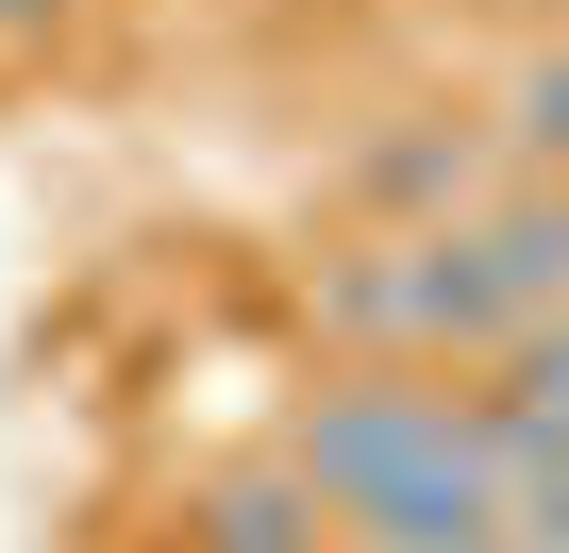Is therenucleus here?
Instances as JSON below:
<instances>
[{"label": "nucleus", "instance_id": "f257e3e1", "mask_svg": "<svg viewBox=\"0 0 569 553\" xmlns=\"http://www.w3.org/2000/svg\"><path fill=\"white\" fill-rule=\"evenodd\" d=\"M319 336L336 353H402V369H452V353H502V286H486V251L469 218L436 235H369V251H319Z\"/></svg>", "mask_w": 569, "mask_h": 553}, {"label": "nucleus", "instance_id": "f03ea898", "mask_svg": "<svg viewBox=\"0 0 569 553\" xmlns=\"http://www.w3.org/2000/svg\"><path fill=\"white\" fill-rule=\"evenodd\" d=\"M486 185H502V135L452 118V101H419V118H386V135L336 151V201H352L369 235H436V218H469Z\"/></svg>", "mask_w": 569, "mask_h": 553}, {"label": "nucleus", "instance_id": "7ed1b4c3", "mask_svg": "<svg viewBox=\"0 0 569 553\" xmlns=\"http://www.w3.org/2000/svg\"><path fill=\"white\" fill-rule=\"evenodd\" d=\"M469 251H486V286H502V319H569V185L502 168V185L469 201Z\"/></svg>", "mask_w": 569, "mask_h": 553}, {"label": "nucleus", "instance_id": "20e7f679", "mask_svg": "<svg viewBox=\"0 0 569 553\" xmlns=\"http://www.w3.org/2000/svg\"><path fill=\"white\" fill-rule=\"evenodd\" d=\"M184 553H336V520H319V486L302 470H218V486H184Z\"/></svg>", "mask_w": 569, "mask_h": 553}, {"label": "nucleus", "instance_id": "39448f33", "mask_svg": "<svg viewBox=\"0 0 569 553\" xmlns=\"http://www.w3.org/2000/svg\"><path fill=\"white\" fill-rule=\"evenodd\" d=\"M486 135H502V168H536V185H569V34H536V51L502 68V101H486Z\"/></svg>", "mask_w": 569, "mask_h": 553}, {"label": "nucleus", "instance_id": "423d86ee", "mask_svg": "<svg viewBox=\"0 0 569 553\" xmlns=\"http://www.w3.org/2000/svg\"><path fill=\"white\" fill-rule=\"evenodd\" d=\"M486 403H502V419H536V436H569V319H519Z\"/></svg>", "mask_w": 569, "mask_h": 553}, {"label": "nucleus", "instance_id": "0eeeda50", "mask_svg": "<svg viewBox=\"0 0 569 553\" xmlns=\"http://www.w3.org/2000/svg\"><path fill=\"white\" fill-rule=\"evenodd\" d=\"M68 18H84V0H0V51H51Z\"/></svg>", "mask_w": 569, "mask_h": 553}, {"label": "nucleus", "instance_id": "6e6552de", "mask_svg": "<svg viewBox=\"0 0 569 553\" xmlns=\"http://www.w3.org/2000/svg\"><path fill=\"white\" fill-rule=\"evenodd\" d=\"M469 553H519V536H502V520H486V536H469Z\"/></svg>", "mask_w": 569, "mask_h": 553}]
</instances>
